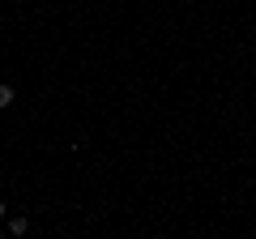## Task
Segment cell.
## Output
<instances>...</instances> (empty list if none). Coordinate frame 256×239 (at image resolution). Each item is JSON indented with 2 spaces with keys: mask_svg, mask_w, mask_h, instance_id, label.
I'll return each instance as SVG.
<instances>
[{
  "mask_svg": "<svg viewBox=\"0 0 256 239\" xmlns=\"http://www.w3.org/2000/svg\"><path fill=\"white\" fill-rule=\"evenodd\" d=\"M0 239H4V230H0Z\"/></svg>",
  "mask_w": 256,
  "mask_h": 239,
  "instance_id": "277c9868",
  "label": "cell"
},
{
  "mask_svg": "<svg viewBox=\"0 0 256 239\" xmlns=\"http://www.w3.org/2000/svg\"><path fill=\"white\" fill-rule=\"evenodd\" d=\"M26 230H30L26 218H9V235H26Z\"/></svg>",
  "mask_w": 256,
  "mask_h": 239,
  "instance_id": "7a4b0ae2",
  "label": "cell"
},
{
  "mask_svg": "<svg viewBox=\"0 0 256 239\" xmlns=\"http://www.w3.org/2000/svg\"><path fill=\"white\" fill-rule=\"evenodd\" d=\"M4 214H9V205H4V201H0V218H4Z\"/></svg>",
  "mask_w": 256,
  "mask_h": 239,
  "instance_id": "3957f363",
  "label": "cell"
},
{
  "mask_svg": "<svg viewBox=\"0 0 256 239\" xmlns=\"http://www.w3.org/2000/svg\"><path fill=\"white\" fill-rule=\"evenodd\" d=\"M13 102H18V90H13L9 82H0V111H4V107H13Z\"/></svg>",
  "mask_w": 256,
  "mask_h": 239,
  "instance_id": "6da1fadb",
  "label": "cell"
}]
</instances>
